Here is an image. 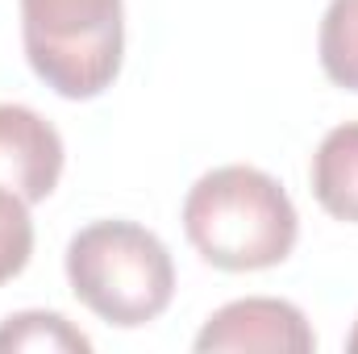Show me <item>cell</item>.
<instances>
[{
	"label": "cell",
	"mask_w": 358,
	"mask_h": 354,
	"mask_svg": "<svg viewBox=\"0 0 358 354\" xmlns=\"http://www.w3.org/2000/svg\"><path fill=\"white\" fill-rule=\"evenodd\" d=\"M183 234L204 263L221 271H267L292 255L300 217L275 176L229 163L187 187Z\"/></svg>",
	"instance_id": "obj_1"
},
{
	"label": "cell",
	"mask_w": 358,
	"mask_h": 354,
	"mask_svg": "<svg viewBox=\"0 0 358 354\" xmlns=\"http://www.w3.org/2000/svg\"><path fill=\"white\" fill-rule=\"evenodd\" d=\"M67 283L100 321L138 330L167 313L176 263L150 229L134 221H92L67 242Z\"/></svg>",
	"instance_id": "obj_2"
},
{
	"label": "cell",
	"mask_w": 358,
	"mask_h": 354,
	"mask_svg": "<svg viewBox=\"0 0 358 354\" xmlns=\"http://www.w3.org/2000/svg\"><path fill=\"white\" fill-rule=\"evenodd\" d=\"M21 42L46 88L92 100L121 71V0H21Z\"/></svg>",
	"instance_id": "obj_3"
},
{
	"label": "cell",
	"mask_w": 358,
	"mask_h": 354,
	"mask_svg": "<svg viewBox=\"0 0 358 354\" xmlns=\"http://www.w3.org/2000/svg\"><path fill=\"white\" fill-rule=\"evenodd\" d=\"M200 354H238V351H259V354H308L317 351V334L308 317L292 300L275 296H246L225 309H217L204 330L196 334Z\"/></svg>",
	"instance_id": "obj_4"
},
{
	"label": "cell",
	"mask_w": 358,
	"mask_h": 354,
	"mask_svg": "<svg viewBox=\"0 0 358 354\" xmlns=\"http://www.w3.org/2000/svg\"><path fill=\"white\" fill-rule=\"evenodd\" d=\"M59 176H63L59 129L25 104H0V187L21 196L25 204H38L59 187Z\"/></svg>",
	"instance_id": "obj_5"
},
{
	"label": "cell",
	"mask_w": 358,
	"mask_h": 354,
	"mask_svg": "<svg viewBox=\"0 0 358 354\" xmlns=\"http://www.w3.org/2000/svg\"><path fill=\"white\" fill-rule=\"evenodd\" d=\"M308 179L317 204L329 217L358 225V121H346L321 138Z\"/></svg>",
	"instance_id": "obj_6"
},
{
	"label": "cell",
	"mask_w": 358,
	"mask_h": 354,
	"mask_svg": "<svg viewBox=\"0 0 358 354\" xmlns=\"http://www.w3.org/2000/svg\"><path fill=\"white\" fill-rule=\"evenodd\" d=\"M34 351V354H88L92 338L80 334L59 313H17L0 325V354Z\"/></svg>",
	"instance_id": "obj_7"
},
{
	"label": "cell",
	"mask_w": 358,
	"mask_h": 354,
	"mask_svg": "<svg viewBox=\"0 0 358 354\" xmlns=\"http://www.w3.org/2000/svg\"><path fill=\"white\" fill-rule=\"evenodd\" d=\"M321 67L346 92H358V0H329L321 17Z\"/></svg>",
	"instance_id": "obj_8"
},
{
	"label": "cell",
	"mask_w": 358,
	"mask_h": 354,
	"mask_svg": "<svg viewBox=\"0 0 358 354\" xmlns=\"http://www.w3.org/2000/svg\"><path fill=\"white\" fill-rule=\"evenodd\" d=\"M34 255V221H29V204L21 196H13L8 187H0V283L17 279Z\"/></svg>",
	"instance_id": "obj_9"
},
{
	"label": "cell",
	"mask_w": 358,
	"mask_h": 354,
	"mask_svg": "<svg viewBox=\"0 0 358 354\" xmlns=\"http://www.w3.org/2000/svg\"><path fill=\"white\" fill-rule=\"evenodd\" d=\"M346 351H350V354H358V325H355V334L346 338Z\"/></svg>",
	"instance_id": "obj_10"
}]
</instances>
